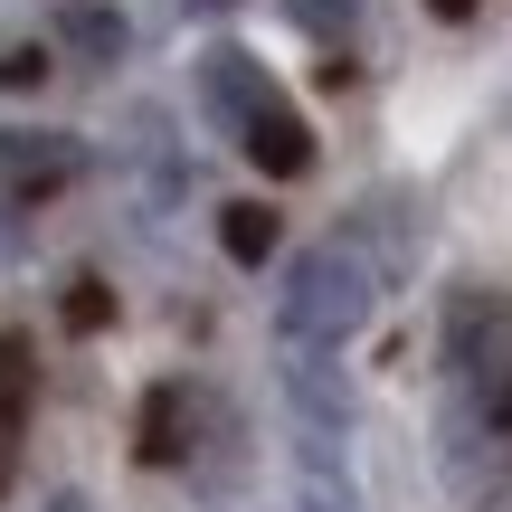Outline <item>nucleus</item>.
<instances>
[{
	"label": "nucleus",
	"mask_w": 512,
	"mask_h": 512,
	"mask_svg": "<svg viewBox=\"0 0 512 512\" xmlns=\"http://www.w3.org/2000/svg\"><path fill=\"white\" fill-rule=\"evenodd\" d=\"M380 304V266L361 256V238H323L285 266V294H275V342H313V351H342L351 332L370 323Z\"/></svg>",
	"instance_id": "1"
},
{
	"label": "nucleus",
	"mask_w": 512,
	"mask_h": 512,
	"mask_svg": "<svg viewBox=\"0 0 512 512\" xmlns=\"http://www.w3.org/2000/svg\"><path fill=\"white\" fill-rule=\"evenodd\" d=\"M190 86H200V114H209V133H219V143H247V133H256V114H266V105H285V86L256 67V48H238V38L200 48Z\"/></svg>",
	"instance_id": "2"
},
{
	"label": "nucleus",
	"mask_w": 512,
	"mask_h": 512,
	"mask_svg": "<svg viewBox=\"0 0 512 512\" xmlns=\"http://www.w3.org/2000/svg\"><path fill=\"white\" fill-rule=\"evenodd\" d=\"M76 171H86V143L57 124H0V190L10 200H48V190H67Z\"/></svg>",
	"instance_id": "3"
},
{
	"label": "nucleus",
	"mask_w": 512,
	"mask_h": 512,
	"mask_svg": "<svg viewBox=\"0 0 512 512\" xmlns=\"http://www.w3.org/2000/svg\"><path fill=\"white\" fill-rule=\"evenodd\" d=\"M190 418H200V389L190 380H152L143 399H133V456L143 465H190Z\"/></svg>",
	"instance_id": "4"
},
{
	"label": "nucleus",
	"mask_w": 512,
	"mask_h": 512,
	"mask_svg": "<svg viewBox=\"0 0 512 512\" xmlns=\"http://www.w3.org/2000/svg\"><path fill=\"white\" fill-rule=\"evenodd\" d=\"M342 437L351 427L294 418V494H304V512H361V494H351V475H342Z\"/></svg>",
	"instance_id": "5"
},
{
	"label": "nucleus",
	"mask_w": 512,
	"mask_h": 512,
	"mask_svg": "<svg viewBox=\"0 0 512 512\" xmlns=\"http://www.w3.org/2000/svg\"><path fill=\"white\" fill-rule=\"evenodd\" d=\"M238 152H247L256 171H266V181H304V171H313V152H323V143H313V124H304L294 105H266V114H256V133H247Z\"/></svg>",
	"instance_id": "6"
},
{
	"label": "nucleus",
	"mask_w": 512,
	"mask_h": 512,
	"mask_svg": "<svg viewBox=\"0 0 512 512\" xmlns=\"http://www.w3.org/2000/svg\"><path fill=\"white\" fill-rule=\"evenodd\" d=\"M29 408H38V342L29 332H0V465L29 437Z\"/></svg>",
	"instance_id": "7"
},
{
	"label": "nucleus",
	"mask_w": 512,
	"mask_h": 512,
	"mask_svg": "<svg viewBox=\"0 0 512 512\" xmlns=\"http://www.w3.org/2000/svg\"><path fill=\"white\" fill-rule=\"evenodd\" d=\"M219 247H228V266H266V256L285 247V219H275L266 200H228L219 209Z\"/></svg>",
	"instance_id": "8"
},
{
	"label": "nucleus",
	"mask_w": 512,
	"mask_h": 512,
	"mask_svg": "<svg viewBox=\"0 0 512 512\" xmlns=\"http://www.w3.org/2000/svg\"><path fill=\"white\" fill-rule=\"evenodd\" d=\"M57 38H67L86 67H114V57H124V19H114L105 0H67V10H57Z\"/></svg>",
	"instance_id": "9"
},
{
	"label": "nucleus",
	"mask_w": 512,
	"mask_h": 512,
	"mask_svg": "<svg viewBox=\"0 0 512 512\" xmlns=\"http://www.w3.org/2000/svg\"><path fill=\"white\" fill-rule=\"evenodd\" d=\"M285 29L323 38V48H342L351 29H361V0H285Z\"/></svg>",
	"instance_id": "10"
},
{
	"label": "nucleus",
	"mask_w": 512,
	"mask_h": 512,
	"mask_svg": "<svg viewBox=\"0 0 512 512\" xmlns=\"http://www.w3.org/2000/svg\"><path fill=\"white\" fill-rule=\"evenodd\" d=\"M57 313H67V332H105L114 323V285H105V275H76Z\"/></svg>",
	"instance_id": "11"
},
{
	"label": "nucleus",
	"mask_w": 512,
	"mask_h": 512,
	"mask_svg": "<svg viewBox=\"0 0 512 512\" xmlns=\"http://www.w3.org/2000/svg\"><path fill=\"white\" fill-rule=\"evenodd\" d=\"M48 67H57L48 48H10V57H0V86H10V95H29V86H48Z\"/></svg>",
	"instance_id": "12"
},
{
	"label": "nucleus",
	"mask_w": 512,
	"mask_h": 512,
	"mask_svg": "<svg viewBox=\"0 0 512 512\" xmlns=\"http://www.w3.org/2000/svg\"><path fill=\"white\" fill-rule=\"evenodd\" d=\"M19 256H29V219H19V200L0 190V275H10Z\"/></svg>",
	"instance_id": "13"
},
{
	"label": "nucleus",
	"mask_w": 512,
	"mask_h": 512,
	"mask_svg": "<svg viewBox=\"0 0 512 512\" xmlns=\"http://www.w3.org/2000/svg\"><path fill=\"white\" fill-rule=\"evenodd\" d=\"M475 10H484V0H427V19H446V29H465Z\"/></svg>",
	"instance_id": "14"
},
{
	"label": "nucleus",
	"mask_w": 512,
	"mask_h": 512,
	"mask_svg": "<svg viewBox=\"0 0 512 512\" xmlns=\"http://www.w3.org/2000/svg\"><path fill=\"white\" fill-rule=\"evenodd\" d=\"M48 512H95V503H86V494H57V503H48Z\"/></svg>",
	"instance_id": "15"
},
{
	"label": "nucleus",
	"mask_w": 512,
	"mask_h": 512,
	"mask_svg": "<svg viewBox=\"0 0 512 512\" xmlns=\"http://www.w3.org/2000/svg\"><path fill=\"white\" fill-rule=\"evenodd\" d=\"M190 10H238V0H190Z\"/></svg>",
	"instance_id": "16"
}]
</instances>
